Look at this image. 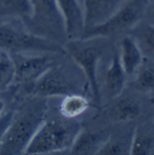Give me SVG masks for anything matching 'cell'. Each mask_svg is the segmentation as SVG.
I'll list each match as a JSON object with an SVG mask.
<instances>
[{
	"instance_id": "obj_1",
	"label": "cell",
	"mask_w": 154,
	"mask_h": 155,
	"mask_svg": "<svg viewBox=\"0 0 154 155\" xmlns=\"http://www.w3.org/2000/svg\"><path fill=\"white\" fill-rule=\"evenodd\" d=\"M44 97L32 95L15 112L0 143V155L25 154L36 131L46 119Z\"/></svg>"
},
{
	"instance_id": "obj_2",
	"label": "cell",
	"mask_w": 154,
	"mask_h": 155,
	"mask_svg": "<svg viewBox=\"0 0 154 155\" xmlns=\"http://www.w3.org/2000/svg\"><path fill=\"white\" fill-rule=\"evenodd\" d=\"M73 119H45L36 131L25 154H48L70 150L82 129Z\"/></svg>"
},
{
	"instance_id": "obj_3",
	"label": "cell",
	"mask_w": 154,
	"mask_h": 155,
	"mask_svg": "<svg viewBox=\"0 0 154 155\" xmlns=\"http://www.w3.org/2000/svg\"><path fill=\"white\" fill-rule=\"evenodd\" d=\"M0 49L15 53H65L55 41L38 35L25 27L14 24L0 25Z\"/></svg>"
},
{
	"instance_id": "obj_4",
	"label": "cell",
	"mask_w": 154,
	"mask_h": 155,
	"mask_svg": "<svg viewBox=\"0 0 154 155\" xmlns=\"http://www.w3.org/2000/svg\"><path fill=\"white\" fill-rule=\"evenodd\" d=\"M65 53L83 71L91 89L92 97L97 105L100 103V88L97 79L98 64L102 57V47L94 39H73L66 44Z\"/></svg>"
},
{
	"instance_id": "obj_5",
	"label": "cell",
	"mask_w": 154,
	"mask_h": 155,
	"mask_svg": "<svg viewBox=\"0 0 154 155\" xmlns=\"http://www.w3.org/2000/svg\"><path fill=\"white\" fill-rule=\"evenodd\" d=\"M147 0H126L125 3L104 23L86 28L81 39L111 37L137 26L145 13Z\"/></svg>"
},
{
	"instance_id": "obj_6",
	"label": "cell",
	"mask_w": 154,
	"mask_h": 155,
	"mask_svg": "<svg viewBox=\"0 0 154 155\" xmlns=\"http://www.w3.org/2000/svg\"><path fill=\"white\" fill-rule=\"evenodd\" d=\"M31 2L33 14L28 19L33 26L31 32L48 39L66 36L63 19L56 0H31Z\"/></svg>"
},
{
	"instance_id": "obj_7",
	"label": "cell",
	"mask_w": 154,
	"mask_h": 155,
	"mask_svg": "<svg viewBox=\"0 0 154 155\" xmlns=\"http://www.w3.org/2000/svg\"><path fill=\"white\" fill-rule=\"evenodd\" d=\"M31 95L44 98L54 97H64L74 91L70 75L61 66L53 64L41 77L31 87Z\"/></svg>"
},
{
	"instance_id": "obj_8",
	"label": "cell",
	"mask_w": 154,
	"mask_h": 155,
	"mask_svg": "<svg viewBox=\"0 0 154 155\" xmlns=\"http://www.w3.org/2000/svg\"><path fill=\"white\" fill-rule=\"evenodd\" d=\"M15 54L17 56L13 57L15 67V84L29 85L31 87L54 64L52 58L48 55Z\"/></svg>"
},
{
	"instance_id": "obj_9",
	"label": "cell",
	"mask_w": 154,
	"mask_h": 155,
	"mask_svg": "<svg viewBox=\"0 0 154 155\" xmlns=\"http://www.w3.org/2000/svg\"><path fill=\"white\" fill-rule=\"evenodd\" d=\"M63 19L65 35L70 40L80 39L85 30L83 5L80 0H56Z\"/></svg>"
},
{
	"instance_id": "obj_10",
	"label": "cell",
	"mask_w": 154,
	"mask_h": 155,
	"mask_svg": "<svg viewBox=\"0 0 154 155\" xmlns=\"http://www.w3.org/2000/svg\"><path fill=\"white\" fill-rule=\"evenodd\" d=\"M126 0H83L85 29L98 25L112 16Z\"/></svg>"
},
{
	"instance_id": "obj_11",
	"label": "cell",
	"mask_w": 154,
	"mask_h": 155,
	"mask_svg": "<svg viewBox=\"0 0 154 155\" xmlns=\"http://www.w3.org/2000/svg\"><path fill=\"white\" fill-rule=\"evenodd\" d=\"M142 114L140 103L133 97L120 95L113 99L106 109L108 118L114 123H127L138 118Z\"/></svg>"
},
{
	"instance_id": "obj_12",
	"label": "cell",
	"mask_w": 154,
	"mask_h": 155,
	"mask_svg": "<svg viewBox=\"0 0 154 155\" xmlns=\"http://www.w3.org/2000/svg\"><path fill=\"white\" fill-rule=\"evenodd\" d=\"M119 59L126 75H132L139 70L143 62V55L135 39L124 36L121 40Z\"/></svg>"
},
{
	"instance_id": "obj_13",
	"label": "cell",
	"mask_w": 154,
	"mask_h": 155,
	"mask_svg": "<svg viewBox=\"0 0 154 155\" xmlns=\"http://www.w3.org/2000/svg\"><path fill=\"white\" fill-rule=\"evenodd\" d=\"M126 76L121 65L119 54L115 52L105 73V86L110 98L114 99L122 95L126 84Z\"/></svg>"
},
{
	"instance_id": "obj_14",
	"label": "cell",
	"mask_w": 154,
	"mask_h": 155,
	"mask_svg": "<svg viewBox=\"0 0 154 155\" xmlns=\"http://www.w3.org/2000/svg\"><path fill=\"white\" fill-rule=\"evenodd\" d=\"M89 107V101L78 93H70L63 97L59 112L61 116L67 119H74L83 115Z\"/></svg>"
},
{
	"instance_id": "obj_15",
	"label": "cell",
	"mask_w": 154,
	"mask_h": 155,
	"mask_svg": "<svg viewBox=\"0 0 154 155\" xmlns=\"http://www.w3.org/2000/svg\"><path fill=\"white\" fill-rule=\"evenodd\" d=\"M154 153V135L143 126H138L133 133L129 154L148 155Z\"/></svg>"
},
{
	"instance_id": "obj_16",
	"label": "cell",
	"mask_w": 154,
	"mask_h": 155,
	"mask_svg": "<svg viewBox=\"0 0 154 155\" xmlns=\"http://www.w3.org/2000/svg\"><path fill=\"white\" fill-rule=\"evenodd\" d=\"M104 141L99 134L81 129L70 148V152L73 154H97Z\"/></svg>"
},
{
	"instance_id": "obj_17",
	"label": "cell",
	"mask_w": 154,
	"mask_h": 155,
	"mask_svg": "<svg viewBox=\"0 0 154 155\" xmlns=\"http://www.w3.org/2000/svg\"><path fill=\"white\" fill-rule=\"evenodd\" d=\"M32 14L31 0H0V16L29 19Z\"/></svg>"
},
{
	"instance_id": "obj_18",
	"label": "cell",
	"mask_w": 154,
	"mask_h": 155,
	"mask_svg": "<svg viewBox=\"0 0 154 155\" xmlns=\"http://www.w3.org/2000/svg\"><path fill=\"white\" fill-rule=\"evenodd\" d=\"M15 67L13 56L8 51L0 49V91L15 84Z\"/></svg>"
},
{
	"instance_id": "obj_19",
	"label": "cell",
	"mask_w": 154,
	"mask_h": 155,
	"mask_svg": "<svg viewBox=\"0 0 154 155\" xmlns=\"http://www.w3.org/2000/svg\"><path fill=\"white\" fill-rule=\"evenodd\" d=\"M135 87L143 91H151L154 89V65L146 64L139 68L134 80Z\"/></svg>"
},
{
	"instance_id": "obj_20",
	"label": "cell",
	"mask_w": 154,
	"mask_h": 155,
	"mask_svg": "<svg viewBox=\"0 0 154 155\" xmlns=\"http://www.w3.org/2000/svg\"><path fill=\"white\" fill-rule=\"evenodd\" d=\"M128 153L124 142L117 137L110 135L99 147L97 154L98 155H122Z\"/></svg>"
},
{
	"instance_id": "obj_21",
	"label": "cell",
	"mask_w": 154,
	"mask_h": 155,
	"mask_svg": "<svg viewBox=\"0 0 154 155\" xmlns=\"http://www.w3.org/2000/svg\"><path fill=\"white\" fill-rule=\"evenodd\" d=\"M137 37L149 49L154 51V25H143L136 29Z\"/></svg>"
},
{
	"instance_id": "obj_22",
	"label": "cell",
	"mask_w": 154,
	"mask_h": 155,
	"mask_svg": "<svg viewBox=\"0 0 154 155\" xmlns=\"http://www.w3.org/2000/svg\"><path fill=\"white\" fill-rule=\"evenodd\" d=\"M11 115H12V113L9 112V113H5L2 117H0V143H1L3 134H4L7 125H8L9 121H10Z\"/></svg>"
},
{
	"instance_id": "obj_23",
	"label": "cell",
	"mask_w": 154,
	"mask_h": 155,
	"mask_svg": "<svg viewBox=\"0 0 154 155\" xmlns=\"http://www.w3.org/2000/svg\"><path fill=\"white\" fill-rule=\"evenodd\" d=\"M5 102L2 98H0V117H2L5 114Z\"/></svg>"
},
{
	"instance_id": "obj_24",
	"label": "cell",
	"mask_w": 154,
	"mask_h": 155,
	"mask_svg": "<svg viewBox=\"0 0 154 155\" xmlns=\"http://www.w3.org/2000/svg\"><path fill=\"white\" fill-rule=\"evenodd\" d=\"M149 5H151V7H150V9H151V12L152 13V15H154V1H152V3H150Z\"/></svg>"
},
{
	"instance_id": "obj_25",
	"label": "cell",
	"mask_w": 154,
	"mask_h": 155,
	"mask_svg": "<svg viewBox=\"0 0 154 155\" xmlns=\"http://www.w3.org/2000/svg\"><path fill=\"white\" fill-rule=\"evenodd\" d=\"M147 1H148V3L150 4V3H152V1H154V0H147Z\"/></svg>"
},
{
	"instance_id": "obj_26",
	"label": "cell",
	"mask_w": 154,
	"mask_h": 155,
	"mask_svg": "<svg viewBox=\"0 0 154 155\" xmlns=\"http://www.w3.org/2000/svg\"><path fill=\"white\" fill-rule=\"evenodd\" d=\"M152 103L154 104V97H152Z\"/></svg>"
},
{
	"instance_id": "obj_27",
	"label": "cell",
	"mask_w": 154,
	"mask_h": 155,
	"mask_svg": "<svg viewBox=\"0 0 154 155\" xmlns=\"http://www.w3.org/2000/svg\"><path fill=\"white\" fill-rule=\"evenodd\" d=\"M153 128H154V118H153Z\"/></svg>"
},
{
	"instance_id": "obj_28",
	"label": "cell",
	"mask_w": 154,
	"mask_h": 155,
	"mask_svg": "<svg viewBox=\"0 0 154 155\" xmlns=\"http://www.w3.org/2000/svg\"><path fill=\"white\" fill-rule=\"evenodd\" d=\"M80 1H81V2H82V1H83V0H80Z\"/></svg>"
}]
</instances>
